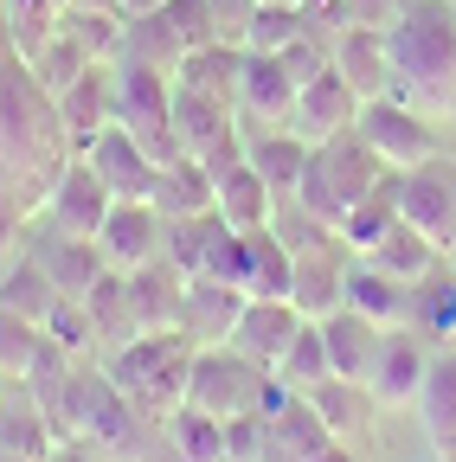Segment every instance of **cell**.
<instances>
[{
  "label": "cell",
  "instance_id": "obj_1",
  "mask_svg": "<svg viewBox=\"0 0 456 462\" xmlns=\"http://www.w3.org/2000/svg\"><path fill=\"white\" fill-rule=\"evenodd\" d=\"M392 51V90L418 116H450L456 109V7L450 0H405L398 26L386 32Z\"/></svg>",
  "mask_w": 456,
  "mask_h": 462
},
{
  "label": "cell",
  "instance_id": "obj_2",
  "mask_svg": "<svg viewBox=\"0 0 456 462\" xmlns=\"http://www.w3.org/2000/svg\"><path fill=\"white\" fill-rule=\"evenodd\" d=\"M193 354H200V346H193L181 328H167V334H135L129 346H109L103 373L123 385V398L135 404V411H148V418L167 424V418H174L181 404H187Z\"/></svg>",
  "mask_w": 456,
  "mask_h": 462
},
{
  "label": "cell",
  "instance_id": "obj_3",
  "mask_svg": "<svg viewBox=\"0 0 456 462\" xmlns=\"http://www.w3.org/2000/svg\"><path fill=\"white\" fill-rule=\"evenodd\" d=\"M379 180H386V167H379V154L348 129V135H334V142H315L309 148V167H302V180H296V206L302 212H315L328 231H340V218H348L367 193H379Z\"/></svg>",
  "mask_w": 456,
  "mask_h": 462
},
{
  "label": "cell",
  "instance_id": "obj_4",
  "mask_svg": "<svg viewBox=\"0 0 456 462\" xmlns=\"http://www.w3.org/2000/svg\"><path fill=\"white\" fill-rule=\"evenodd\" d=\"M116 123L167 167L181 161V135H174V71L135 65V58H116Z\"/></svg>",
  "mask_w": 456,
  "mask_h": 462
},
{
  "label": "cell",
  "instance_id": "obj_5",
  "mask_svg": "<svg viewBox=\"0 0 456 462\" xmlns=\"http://www.w3.org/2000/svg\"><path fill=\"white\" fill-rule=\"evenodd\" d=\"M354 135L379 154L386 173H412V167H431V161H437V129H431V116H418L412 103H398V97L360 103Z\"/></svg>",
  "mask_w": 456,
  "mask_h": 462
},
{
  "label": "cell",
  "instance_id": "obj_6",
  "mask_svg": "<svg viewBox=\"0 0 456 462\" xmlns=\"http://www.w3.org/2000/svg\"><path fill=\"white\" fill-rule=\"evenodd\" d=\"M264 379L270 373L257 360H245L232 340H225V346H200L193 373H187V404H193V411H212V418H245V411H257Z\"/></svg>",
  "mask_w": 456,
  "mask_h": 462
},
{
  "label": "cell",
  "instance_id": "obj_7",
  "mask_svg": "<svg viewBox=\"0 0 456 462\" xmlns=\"http://www.w3.org/2000/svg\"><path fill=\"white\" fill-rule=\"evenodd\" d=\"M392 180V206L398 225H412L418 238H431L437 251H456V180L437 167H412V173H386Z\"/></svg>",
  "mask_w": 456,
  "mask_h": 462
},
{
  "label": "cell",
  "instance_id": "obj_8",
  "mask_svg": "<svg viewBox=\"0 0 456 462\" xmlns=\"http://www.w3.org/2000/svg\"><path fill=\"white\" fill-rule=\"evenodd\" d=\"M90 161V173L109 187V199H148L154 206V187H161V161L123 129V123H109L90 148H78Z\"/></svg>",
  "mask_w": 456,
  "mask_h": 462
},
{
  "label": "cell",
  "instance_id": "obj_9",
  "mask_svg": "<svg viewBox=\"0 0 456 462\" xmlns=\"http://www.w3.org/2000/svg\"><path fill=\"white\" fill-rule=\"evenodd\" d=\"M129 430H135V418H129L123 385L109 379L103 366L97 373H71V443H109V449H123Z\"/></svg>",
  "mask_w": 456,
  "mask_h": 462
},
{
  "label": "cell",
  "instance_id": "obj_10",
  "mask_svg": "<svg viewBox=\"0 0 456 462\" xmlns=\"http://www.w3.org/2000/svg\"><path fill=\"white\" fill-rule=\"evenodd\" d=\"M354 116H360V97H354V84L340 78L334 65H321L302 90H296V109H290V123L283 129H296L309 148L315 142H334V135H348L354 129Z\"/></svg>",
  "mask_w": 456,
  "mask_h": 462
},
{
  "label": "cell",
  "instance_id": "obj_11",
  "mask_svg": "<svg viewBox=\"0 0 456 462\" xmlns=\"http://www.w3.org/2000/svg\"><path fill=\"white\" fill-rule=\"evenodd\" d=\"M296 90L302 78L290 71L283 51H245V78H238V116L257 129H283L296 109Z\"/></svg>",
  "mask_w": 456,
  "mask_h": 462
},
{
  "label": "cell",
  "instance_id": "obj_12",
  "mask_svg": "<svg viewBox=\"0 0 456 462\" xmlns=\"http://www.w3.org/2000/svg\"><path fill=\"white\" fill-rule=\"evenodd\" d=\"M161 238H167V218L148 199H116L109 218H103V231H97V251H103L109 270L129 276V270H142V263L161 257Z\"/></svg>",
  "mask_w": 456,
  "mask_h": 462
},
{
  "label": "cell",
  "instance_id": "obj_13",
  "mask_svg": "<svg viewBox=\"0 0 456 462\" xmlns=\"http://www.w3.org/2000/svg\"><path fill=\"white\" fill-rule=\"evenodd\" d=\"M302 328H309V321H302V309H296L290 296H251L245 315H238V328H232V346H238L245 360H257L264 373H276V360L296 346Z\"/></svg>",
  "mask_w": 456,
  "mask_h": 462
},
{
  "label": "cell",
  "instance_id": "obj_14",
  "mask_svg": "<svg viewBox=\"0 0 456 462\" xmlns=\"http://www.w3.org/2000/svg\"><path fill=\"white\" fill-rule=\"evenodd\" d=\"M109 187L90 173V161L78 154V161H65L59 167V180H51V193H45V212H51V225L65 231V238H97L103 231V218H109Z\"/></svg>",
  "mask_w": 456,
  "mask_h": 462
},
{
  "label": "cell",
  "instance_id": "obj_15",
  "mask_svg": "<svg viewBox=\"0 0 456 462\" xmlns=\"http://www.w3.org/2000/svg\"><path fill=\"white\" fill-rule=\"evenodd\" d=\"M245 289H232V282H212V276H187V289H181V334L193 340V346H225L232 340V328H238V315H245Z\"/></svg>",
  "mask_w": 456,
  "mask_h": 462
},
{
  "label": "cell",
  "instance_id": "obj_16",
  "mask_svg": "<svg viewBox=\"0 0 456 462\" xmlns=\"http://www.w3.org/2000/svg\"><path fill=\"white\" fill-rule=\"evenodd\" d=\"M424 366H431V354H424V340L412 334V328H386L379 334V360H373V398L386 404H418V385H424Z\"/></svg>",
  "mask_w": 456,
  "mask_h": 462
},
{
  "label": "cell",
  "instance_id": "obj_17",
  "mask_svg": "<svg viewBox=\"0 0 456 462\" xmlns=\"http://www.w3.org/2000/svg\"><path fill=\"white\" fill-rule=\"evenodd\" d=\"M59 123L71 148H90L109 123H116V65H90L65 97H59Z\"/></svg>",
  "mask_w": 456,
  "mask_h": 462
},
{
  "label": "cell",
  "instance_id": "obj_18",
  "mask_svg": "<svg viewBox=\"0 0 456 462\" xmlns=\"http://www.w3.org/2000/svg\"><path fill=\"white\" fill-rule=\"evenodd\" d=\"M174 135H181V154L206 161L219 142L238 135V103L206 97V90H193V84H174Z\"/></svg>",
  "mask_w": 456,
  "mask_h": 462
},
{
  "label": "cell",
  "instance_id": "obj_19",
  "mask_svg": "<svg viewBox=\"0 0 456 462\" xmlns=\"http://www.w3.org/2000/svg\"><path fill=\"white\" fill-rule=\"evenodd\" d=\"M315 328H321V346H328V373L367 385V379H373V360H379V334H386V328H373V321L354 315V309H334V315L315 321Z\"/></svg>",
  "mask_w": 456,
  "mask_h": 462
},
{
  "label": "cell",
  "instance_id": "obj_20",
  "mask_svg": "<svg viewBox=\"0 0 456 462\" xmlns=\"http://www.w3.org/2000/svg\"><path fill=\"white\" fill-rule=\"evenodd\" d=\"M328 65L354 84V97H360V103H373V97H386V90H392V51H386V32L348 26V32L334 39Z\"/></svg>",
  "mask_w": 456,
  "mask_h": 462
},
{
  "label": "cell",
  "instance_id": "obj_21",
  "mask_svg": "<svg viewBox=\"0 0 456 462\" xmlns=\"http://www.w3.org/2000/svg\"><path fill=\"white\" fill-rule=\"evenodd\" d=\"M212 212L232 225V231H264L270 212H276V193L264 187V173L251 161H238V167L212 173Z\"/></svg>",
  "mask_w": 456,
  "mask_h": 462
},
{
  "label": "cell",
  "instance_id": "obj_22",
  "mask_svg": "<svg viewBox=\"0 0 456 462\" xmlns=\"http://www.w3.org/2000/svg\"><path fill=\"white\" fill-rule=\"evenodd\" d=\"M290 302L302 309V321H328L334 309H348V263H334L328 245L296 251V282H290Z\"/></svg>",
  "mask_w": 456,
  "mask_h": 462
},
{
  "label": "cell",
  "instance_id": "obj_23",
  "mask_svg": "<svg viewBox=\"0 0 456 462\" xmlns=\"http://www.w3.org/2000/svg\"><path fill=\"white\" fill-rule=\"evenodd\" d=\"M309 404H315V418L328 424V437L334 443H360L367 430H373V411H379V398H373V385H354V379H321L315 392H302Z\"/></svg>",
  "mask_w": 456,
  "mask_h": 462
},
{
  "label": "cell",
  "instance_id": "obj_24",
  "mask_svg": "<svg viewBox=\"0 0 456 462\" xmlns=\"http://www.w3.org/2000/svg\"><path fill=\"white\" fill-rule=\"evenodd\" d=\"M348 309L367 315L373 328H405L412 321V282H398L360 257V263H348Z\"/></svg>",
  "mask_w": 456,
  "mask_h": 462
},
{
  "label": "cell",
  "instance_id": "obj_25",
  "mask_svg": "<svg viewBox=\"0 0 456 462\" xmlns=\"http://www.w3.org/2000/svg\"><path fill=\"white\" fill-rule=\"evenodd\" d=\"M181 289H187V276L167 263V257H154V263L129 270V302H135L142 334H167V328H181Z\"/></svg>",
  "mask_w": 456,
  "mask_h": 462
},
{
  "label": "cell",
  "instance_id": "obj_26",
  "mask_svg": "<svg viewBox=\"0 0 456 462\" xmlns=\"http://www.w3.org/2000/svg\"><path fill=\"white\" fill-rule=\"evenodd\" d=\"M418 418H424V437H431L437 462H456V354H437V360L424 366Z\"/></svg>",
  "mask_w": 456,
  "mask_h": 462
},
{
  "label": "cell",
  "instance_id": "obj_27",
  "mask_svg": "<svg viewBox=\"0 0 456 462\" xmlns=\"http://www.w3.org/2000/svg\"><path fill=\"white\" fill-rule=\"evenodd\" d=\"M238 78H245V45H232V39L187 45L174 65V84H193L206 97H225V103H238Z\"/></svg>",
  "mask_w": 456,
  "mask_h": 462
},
{
  "label": "cell",
  "instance_id": "obj_28",
  "mask_svg": "<svg viewBox=\"0 0 456 462\" xmlns=\"http://www.w3.org/2000/svg\"><path fill=\"white\" fill-rule=\"evenodd\" d=\"M33 257H39V270H45L51 282H59V296H78V302L90 296L97 276L109 270L103 251H97V238H65V231H59V238H45Z\"/></svg>",
  "mask_w": 456,
  "mask_h": 462
},
{
  "label": "cell",
  "instance_id": "obj_29",
  "mask_svg": "<svg viewBox=\"0 0 456 462\" xmlns=\"http://www.w3.org/2000/svg\"><path fill=\"white\" fill-rule=\"evenodd\" d=\"M0 449L20 456V462H45L51 449H59V437H51V424H45V411H39V398H33L26 385H20V398L0 392Z\"/></svg>",
  "mask_w": 456,
  "mask_h": 462
},
{
  "label": "cell",
  "instance_id": "obj_30",
  "mask_svg": "<svg viewBox=\"0 0 456 462\" xmlns=\"http://www.w3.org/2000/svg\"><path fill=\"white\" fill-rule=\"evenodd\" d=\"M245 161L264 173V187L283 199V193H296L302 167H309V142L296 129H264V135H245Z\"/></svg>",
  "mask_w": 456,
  "mask_h": 462
},
{
  "label": "cell",
  "instance_id": "obj_31",
  "mask_svg": "<svg viewBox=\"0 0 456 462\" xmlns=\"http://www.w3.org/2000/svg\"><path fill=\"white\" fill-rule=\"evenodd\" d=\"M59 39H71L90 65H116V58H123V14L71 0V7H59Z\"/></svg>",
  "mask_w": 456,
  "mask_h": 462
},
{
  "label": "cell",
  "instance_id": "obj_32",
  "mask_svg": "<svg viewBox=\"0 0 456 462\" xmlns=\"http://www.w3.org/2000/svg\"><path fill=\"white\" fill-rule=\"evenodd\" d=\"M154 212L161 218H206L212 212V173L193 154L167 161L161 167V187H154Z\"/></svg>",
  "mask_w": 456,
  "mask_h": 462
},
{
  "label": "cell",
  "instance_id": "obj_33",
  "mask_svg": "<svg viewBox=\"0 0 456 462\" xmlns=\"http://www.w3.org/2000/svg\"><path fill=\"white\" fill-rule=\"evenodd\" d=\"M84 309H90V321H97V340H103V346H129V340L142 334L135 302H129V276H123V270H103V276H97V289L84 296Z\"/></svg>",
  "mask_w": 456,
  "mask_h": 462
},
{
  "label": "cell",
  "instance_id": "obj_34",
  "mask_svg": "<svg viewBox=\"0 0 456 462\" xmlns=\"http://www.w3.org/2000/svg\"><path fill=\"white\" fill-rule=\"evenodd\" d=\"M367 263H379V270H386V276H398V282H424V276L443 263V251H437L431 238H418L412 225H392L386 238L367 251Z\"/></svg>",
  "mask_w": 456,
  "mask_h": 462
},
{
  "label": "cell",
  "instance_id": "obj_35",
  "mask_svg": "<svg viewBox=\"0 0 456 462\" xmlns=\"http://www.w3.org/2000/svg\"><path fill=\"white\" fill-rule=\"evenodd\" d=\"M45 354H51V334H45L39 321L14 315V309H0V379H20V385H26Z\"/></svg>",
  "mask_w": 456,
  "mask_h": 462
},
{
  "label": "cell",
  "instance_id": "obj_36",
  "mask_svg": "<svg viewBox=\"0 0 456 462\" xmlns=\"http://www.w3.org/2000/svg\"><path fill=\"white\" fill-rule=\"evenodd\" d=\"M167 443H174V462H225V418L181 404L167 418Z\"/></svg>",
  "mask_w": 456,
  "mask_h": 462
},
{
  "label": "cell",
  "instance_id": "obj_37",
  "mask_svg": "<svg viewBox=\"0 0 456 462\" xmlns=\"http://www.w3.org/2000/svg\"><path fill=\"white\" fill-rule=\"evenodd\" d=\"M51 302H59V282L39 270V257H20L7 276H0V309H14V315H26V321H39V328H45Z\"/></svg>",
  "mask_w": 456,
  "mask_h": 462
},
{
  "label": "cell",
  "instance_id": "obj_38",
  "mask_svg": "<svg viewBox=\"0 0 456 462\" xmlns=\"http://www.w3.org/2000/svg\"><path fill=\"white\" fill-rule=\"evenodd\" d=\"M181 32L167 26V14H142V20H123V58L135 65H154V71H174L181 65Z\"/></svg>",
  "mask_w": 456,
  "mask_h": 462
},
{
  "label": "cell",
  "instance_id": "obj_39",
  "mask_svg": "<svg viewBox=\"0 0 456 462\" xmlns=\"http://www.w3.org/2000/svg\"><path fill=\"white\" fill-rule=\"evenodd\" d=\"M290 282H296V251L276 238V231H251V282H245V296H290Z\"/></svg>",
  "mask_w": 456,
  "mask_h": 462
},
{
  "label": "cell",
  "instance_id": "obj_40",
  "mask_svg": "<svg viewBox=\"0 0 456 462\" xmlns=\"http://www.w3.org/2000/svg\"><path fill=\"white\" fill-rule=\"evenodd\" d=\"M412 321L431 340H456V276L437 263L424 282H412Z\"/></svg>",
  "mask_w": 456,
  "mask_h": 462
},
{
  "label": "cell",
  "instance_id": "obj_41",
  "mask_svg": "<svg viewBox=\"0 0 456 462\" xmlns=\"http://www.w3.org/2000/svg\"><path fill=\"white\" fill-rule=\"evenodd\" d=\"M398 225V206H392V180H379V193H367L348 218H340V231H334V238H348V251H373L379 238H386V231Z\"/></svg>",
  "mask_w": 456,
  "mask_h": 462
},
{
  "label": "cell",
  "instance_id": "obj_42",
  "mask_svg": "<svg viewBox=\"0 0 456 462\" xmlns=\"http://www.w3.org/2000/svg\"><path fill=\"white\" fill-rule=\"evenodd\" d=\"M296 39H309L302 7H290V0H257L251 32H245V51H290Z\"/></svg>",
  "mask_w": 456,
  "mask_h": 462
},
{
  "label": "cell",
  "instance_id": "obj_43",
  "mask_svg": "<svg viewBox=\"0 0 456 462\" xmlns=\"http://www.w3.org/2000/svg\"><path fill=\"white\" fill-rule=\"evenodd\" d=\"M276 379L290 385V392H315L321 379H328V346H321V328L309 321L302 334H296V346L276 360Z\"/></svg>",
  "mask_w": 456,
  "mask_h": 462
},
{
  "label": "cell",
  "instance_id": "obj_44",
  "mask_svg": "<svg viewBox=\"0 0 456 462\" xmlns=\"http://www.w3.org/2000/svg\"><path fill=\"white\" fill-rule=\"evenodd\" d=\"M45 334L59 340L71 360H78V354H90V346H103V340H97V321H90V309H84L78 296H59V302H51V315H45Z\"/></svg>",
  "mask_w": 456,
  "mask_h": 462
},
{
  "label": "cell",
  "instance_id": "obj_45",
  "mask_svg": "<svg viewBox=\"0 0 456 462\" xmlns=\"http://www.w3.org/2000/svg\"><path fill=\"white\" fill-rule=\"evenodd\" d=\"M264 449H270V424H264V411L225 418V462H264Z\"/></svg>",
  "mask_w": 456,
  "mask_h": 462
},
{
  "label": "cell",
  "instance_id": "obj_46",
  "mask_svg": "<svg viewBox=\"0 0 456 462\" xmlns=\"http://www.w3.org/2000/svg\"><path fill=\"white\" fill-rule=\"evenodd\" d=\"M167 26L181 32V45H212V39H219L212 0H167Z\"/></svg>",
  "mask_w": 456,
  "mask_h": 462
},
{
  "label": "cell",
  "instance_id": "obj_47",
  "mask_svg": "<svg viewBox=\"0 0 456 462\" xmlns=\"http://www.w3.org/2000/svg\"><path fill=\"white\" fill-rule=\"evenodd\" d=\"M398 14H405V0H348V20L367 26V32H392Z\"/></svg>",
  "mask_w": 456,
  "mask_h": 462
},
{
  "label": "cell",
  "instance_id": "obj_48",
  "mask_svg": "<svg viewBox=\"0 0 456 462\" xmlns=\"http://www.w3.org/2000/svg\"><path fill=\"white\" fill-rule=\"evenodd\" d=\"M251 14H257V0H212V20H219V39H232V45H245V32H251Z\"/></svg>",
  "mask_w": 456,
  "mask_h": 462
},
{
  "label": "cell",
  "instance_id": "obj_49",
  "mask_svg": "<svg viewBox=\"0 0 456 462\" xmlns=\"http://www.w3.org/2000/svg\"><path fill=\"white\" fill-rule=\"evenodd\" d=\"M123 20H142V14H167V0H116Z\"/></svg>",
  "mask_w": 456,
  "mask_h": 462
},
{
  "label": "cell",
  "instance_id": "obj_50",
  "mask_svg": "<svg viewBox=\"0 0 456 462\" xmlns=\"http://www.w3.org/2000/svg\"><path fill=\"white\" fill-rule=\"evenodd\" d=\"M302 462H354V449H348V443H321V449L302 456Z\"/></svg>",
  "mask_w": 456,
  "mask_h": 462
},
{
  "label": "cell",
  "instance_id": "obj_51",
  "mask_svg": "<svg viewBox=\"0 0 456 462\" xmlns=\"http://www.w3.org/2000/svg\"><path fill=\"white\" fill-rule=\"evenodd\" d=\"M20 7H45V14H59L65 0H7V14H20Z\"/></svg>",
  "mask_w": 456,
  "mask_h": 462
},
{
  "label": "cell",
  "instance_id": "obj_52",
  "mask_svg": "<svg viewBox=\"0 0 456 462\" xmlns=\"http://www.w3.org/2000/svg\"><path fill=\"white\" fill-rule=\"evenodd\" d=\"M0 462H20V456H7V449H0Z\"/></svg>",
  "mask_w": 456,
  "mask_h": 462
},
{
  "label": "cell",
  "instance_id": "obj_53",
  "mask_svg": "<svg viewBox=\"0 0 456 462\" xmlns=\"http://www.w3.org/2000/svg\"><path fill=\"white\" fill-rule=\"evenodd\" d=\"M450 7H456V0H450Z\"/></svg>",
  "mask_w": 456,
  "mask_h": 462
},
{
  "label": "cell",
  "instance_id": "obj_54",
  "mask_svg": "<svg viewBox=\"0 0 456 462\" xmlns=\"http://www.w3.org/2000/svg\"><path fill=\"white\" fill-rule=\"evenodd\" d=\"M431 462H437V456H431Z\"/></svg>",
  "mask_w": 456,
  "mask_h": 462
}]
</instances>
